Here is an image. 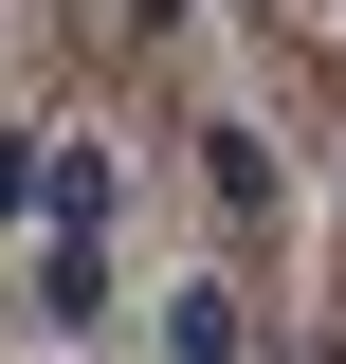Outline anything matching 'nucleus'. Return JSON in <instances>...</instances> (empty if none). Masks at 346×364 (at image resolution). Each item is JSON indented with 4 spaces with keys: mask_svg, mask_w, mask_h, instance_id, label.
Returning <instances> with one entry per match:
<instances>
[{
    "mask_svg": "<svg viewBox=\"0 0 346 364\" xmlns=\"http://www.w3.org/2000/svg\"><path fill=\"white\" fill-rule=\"evenodd\" d=\"M110 310V273H91V237H55V273H37V328H91Z\"/></svg>",
    "mask_w": 346,
    "mask_h": 364,
    "instance_id": "nucleus-1",
    "label": "nucleus"
}]
</instances>
